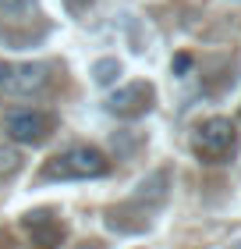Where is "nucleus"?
<instances>
[{
  "mask_svg": "<svg viewBox=\"0 0 241 249\" xmlns=\"http://www.w3.org/2000/svg\"><path fill=\"white\" fill-rule=\"evenodd\" d=\"M47 128H50V118L36 107H11L4 114V132L18 146H36L47 135Z\"/></svg>",
  "mask_w": 241,
  "mask_h": 249,
  "instance_id": "obj_3",
  "label": "nucleus"
},
{
  "mask_svg": "<svg viewBox=\"0 0 241 249\" xmlns=\"http://www.w3.org/2000/svg\"><path fill=\"white\" fill-rule=\"evenodd\" d=\"M153 86L149 82H131V86H124V89H117V93H110L107 100H103V110L107 114H113V118H142V114H149V107H153Z\"/></svg>",
  "mask_w": 241,
  "mask_h": 249,
  "instance_id": "obj_4",
  "label": "nucleus"
},
{
  "mask_svg": "<svg viewBox=\"0 0 241 249\" xmlns=\"http://www.w3.org/2000/svg\"><path fill=\"white\" fill-rule=\"evenodd\" d=\"M167 196V171H153L149 178H142L139 189H135V203H160Z\"/></svg>",
  "mask_w": 241,
  "mask_h": 249,
  "instance_id": "obj_7",
  "label": "nucleus"
},
{
  "mask_svg": "<svg viewBox=\"0 0 241 249\" xmlns=\"http://www.w3.org/2000/svg\"><path fill=\"white\" fill-rule=\"evenodd\" d=\"M21 160H25V157H21L18 142H4L0 146V178H11L21 167Z\"/></svg>",
  "mask_w": 241,
  "mask_h": 249,
  "instance_id": "obj_9",
  "label": "nucleus"
},
{
  "mask_svg": "<svg viewBox=\"0 0 241 249\" xmlns=\"http://www.w3.org/2000/svg\"><path fill=\"white\" fill-rule=\"evenodd\" d=\"M110 171V160L107 153L96 150L89 142H78V146H67V150L53 153L47 164L36 171V182H93V178H103Z\"/></svg>",
  "mask_w": 241,
  "mask_h": 249,
  "instance_id": "obj_1",
  "label": "nucleus"
},
{
  "mask_svg": "<svg viewBox=\"0 0 241 249\" xmlns=\"http://www.w3.org/2000/svg\"><path fill=\"white\" fill-rule=\"evenodd\" d=\"M7 75H11V64H7V61H0V89H4V82H7Z\"/></svg>",
  "mask_w": 241,
  "mask_h": 249,
  "instance_id": "obj_13",
  "label": "nucleus"
},
{
  "mask_svg": "<svg viewBox=\"0 0 241 249\" xmlns=\"http://www.w3.org/2000/svg\"><path fill=\"white\" fill-rule=\"evenodd\" d=\"M234 139H238V132H234L231 118H206L192 132V150L202 160H224L227 153H234Z\"/></svg>",
  "mask_w": 241,
  "mask_h": 249,
  "instance_id": "obj_2",
  "label": "nucleus"
},
{
  "mask_svg": "<svg viewBox=\"0 0 241 249\" xmlns=\"http://www.w3.org/2000/svg\"><path fill=\"white\" fill-rule=\"evenodd\" d=\"M21 224L32 235V249H61L64 246V228L53 217V210H32L21 217Z\"/></svg>",
  "mask_w": 241,
  "mask_h": 249,
  "instance_id": "obj_6",
  "label": "nucleus"
},
{
  "mask_svg": "<svg viewBox=\"0 0 241 249\" xmlns=\"http://www.w3.org/2000/svg\"><path fill=\"white\" fill-rule=\"evenodd\" d=\"M64 7H67V15H85L93 7V0H64Z\"/></svg>",
  "mask_w": 241,
  "mask_h": 249,
  "instance_id": "obj_11",
  "label": "nucleus"
},
{
  "mask_svg": "<svg viewBox=\"0 0 241 249\" xmlns=\"http://www.w3.org/2000/svg\"><path fill=\"white\" fill-rule=\"evenodd\" d=\"M121 71H124V68H121L117 57H103V61L93 64V82L96 86H113L121 78Z\"/></svg>",
  "mask_w": 241,
  "mask_h": 249,
  "instance_id": "obj_8",
  "label": "nucleus"
},
{
  "mask_svg": "<svg viewBox=\"0 0 241 249\" xmlns=\"http://www.w3.org/2000/svg\"><path fill=\"white\" fill-rule=\"evenodd\" d=\"M188 68H192V57H188V53H177V57H174V75H185Z\"/></svg>",
  "mask_w": 241,
  "mask_h": 249,
  "instance_id": "obj_12",
  "label": "nucleus"
},
{
  "mask_svg": "<svg viewBox=\"0 0 241 249\" xmlns=\"http://www.w3.org/2000/svg\"><path fill=\"white\" fill-rule=\"evenodd\" d=\"M32 11H36V0H0V15H7L15 21H25Z\"/></svg>",
  "mask_w": 241,
  "mask_h": 249,
  "instance_id": "obj_10",
  "label": "nucleus"
},
{
  "mask_svg": "<svg viewBox=\"0 0 241 249\" xmlns=\"http://www.w3.org/2000/svg\"><path fill=\"white\" fill-rule=\"evenodd\" d=\"M85 249H103V246L99 242H85Z\"/></svg>",
  "mask_w": 241,
  "mask_h": 249,
  "instance_id": "obj_14",
  "label": "nucleus"
},
{
  "mask_svg": "<svg viewBox=\"0 0 241 249\" xmlns=\"http://www.w3.org/2000/svg\"><path fill=\"white\" fill-rule=\"evenodd\" d=\"M47 78H50V68L43 64V61H25V64H11V75H7V82L0 93H7V96H18V100H25V96H36L43 86H47Z\"/></svg>",
  "mask_w": 241,
  "mask_h": 249,
  "instance_id": "obj_5",
  "label": "nucleus"
}]
</instances>
